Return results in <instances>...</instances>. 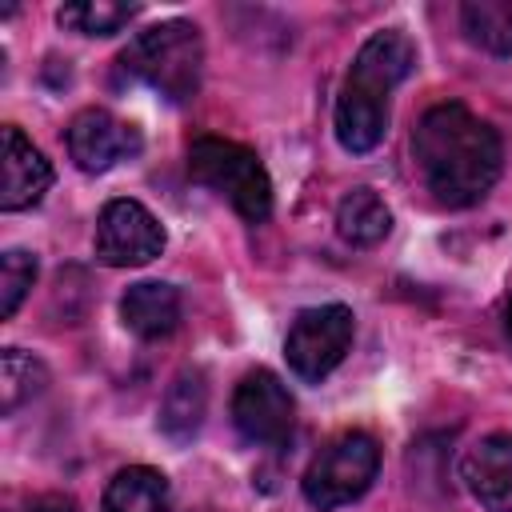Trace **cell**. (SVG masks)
Instances as JSON below:
<instances>
[{"instance_id": "obj_16", "label": "cell", "mask_w": 512, "mask_h": 512, "mask_svg": "<svg viewBox=\"0 0 512 512\" xmlns=\"http://www.w3.org/2000/svg\"><path fill=\"white\" fill-rule=\"evenodd\" d=\"M48 384V372L36 356L20 352V348H4L0 352V412L16 416L32 396H40Z\"/></svg>"}, {"instance_id": "obj_4", "label": "cell", "mask_w": 512, "mask_h": 512, "mask_svg": "<svg viewBox=\"0 0 512 512\" xmlns=\"http://www.w3.org/2000/svg\"><path fill=\"white\" fill-rule=\"evenodd\" d=\"M188 176L216 196H224L244 220L260 224L272 212V180L260 164V156L236 140L220 136H196L188 144Z\"/></svg>"}, {"instance_id": "obj_2", "label": "cell", "mask_w": 512, "mask_h": 512, "mask_svg": "<svg viewBox=\"0 0 512 512\" xmlns=\"http://www.w3.org/2000/svg\"><path fill=\"white\" fill-rule=\"evenodd\" d=\"M416 48L404 32H376L356 52L336 96V140L348 152H372L388 132V96L408 80Z\"/></svg>"}, {"instance_id": "obj_7", "label": "cell", "mask_w": 512, "mask_h": 512, "mask_svg": "<svg viewBox=\"0 0 512 512\" xmlns=\"http://www.w3.org/2000/svg\"><path fill=\"white\" fill-rule=\"evenodd\" d=\"M92 248L108 268H136L164 252V228L140 200H108L100 208Z\"/></svg>"}, {"instance_id": "obj_15", "label": "cell", "mask_w": 512, "mask_h": 512, "mask_svg": "<svg viewBox=\"0 0 512 512\" xmlns=\"http://www.w3.org/2000/svg\"><path fill=\"white\" fill-rule=\"evenodd\" d=\"M392 228V212L388 204L372 192V188H352L340 204H336V232L356 244V248H372L388 236Z\"/></svg>"}, {"instance_id": "obj_10", "label": "cell", "mask_w": 512, "mask_h": 512, "mask_svg": "<svg viewBox=\"0 0 512 512\" xmlns=\"http://www.w3.org/2000/svg\"><path fill=\"white\" fill-rule=\"evenodd\" d=\"M0 208L4 212H20V208H32L48 184H52V168L48 160L40 156V148H32V140L8 124L0 132Z\"/></svg>"}, {"instance_id": "obj_5", "label": "cell", "mask_w": 512, "mask_h": 512, "mask_svg": "<svg viewBox=\"0 0 512 512\" xmlns=\"http://www.w3.org/2000/svg\"><path fill=\"white\" fill-rule=\"evenodd\" d=\"M380 468V448L368 432H344L304 472V500L320 512H332L340 504H352L368 492Z\"/></svg>"}, {"instance_id": "obj_22", "label": "cell", "mask_w": 512, "mask_h": 512, "mask_svg": "<svg viewBox=\"0 0 512 512\" xmlns=\"http://www.w3.org/2000/svg\"><path fill=\"white\" fill-rule=\"evenodd\" d=\"M196 512H216V508H196Z\"/></svg>"}, {"instance_id": "obj_1", "label": "cell", "mask_w": 512, "mask_h": 512, "mask_svg": "<svg viewBox=\"0 0 512 512\" xmlns=\"http://www.w3.org/2000/svg\"><path fill=\"white\" fill-rule=\"evenodd\" d=\"M412 156L428 192L448 208H468L488 196L500 176V136L464 104H436L412 132Z\"/></svg>"}, {"instance_id": "obj_9", "label": "cell", "mask_w": 512, "mask_h": 512, "mask_svg": "<svg viewBox=\"0 0 512 512\" xmlns=\"http://www.w3.org/2000/svg\"><path fill=\"white\" fill-rule=\"evenodd\" d=\"M68 156L76 160L80 172H108L112 164L128 160L140 152V136L132 124L116 120L104 108H84L68 124Z\"/></svg>"}, {"instance_id": "obj_20", "label": "cell", "mask_w": 512, "mask_h": 512, "mask_svg": "<svg viewBox=\"0 0 512 512\" xmlns=\"http://www.w3.org/2000/svg\"><path fill=\"white\" fill-rule=\"evenodd\" d=\"M12 512H76V500L64 492H44V496H32L28 504L12 508Z\"/></svg>"}, {"instance_id": "obj_18", "label": "cell", "mask_w": 512, "mask_h": 512, "mask_svg": "<svg viewBox=\"0 0 512 512\" xmlns=\"http://www.w3.org/2000/svg\"><path fill=\"white\" fill-rule=\"evenodd\" d=\"M136 16V4H112V0H76L56 12V20L80 36H108L124 28Z\"/></svg>"}, {"instance_id": "obj_6", "label": "cell", "mask_w": 512, "mask_h": 512, "mask_svg": "<svg viewBox=\"0 0 512 512\" xmlns=\"http://www.w3.org/2000/svg\"><path fill=\"white\" fill-rule=\"evenodd\" d=\"M348 344H352V308L320 304V308H304L292 320L288 340H284V356L300 380L316 384L344 360Z\"/></svg>"}, {"instance_id": "obj_11", "label": "cell", "mask_w": 512, "mask_h": 512, "mask_svg": "<svg viewBox=\"0 0 512 512\" xmlns=\"http://www.w3.org/2000/svg\"><path fill=\"white\" fill-rule=\"evenodd\" d=\"M464 480L484 512H512V436L496 432L464 456Z\"/></svg>"}, {"instance_id": "obj_17", "label": "cell", "mask_w": 512, "mask_h": 512, "mask_svg": "<svg viewBox=\"0 0 512 512\" xmlns=\"http://www.w3.org/2000/svg\"><path fill=\"white\" fill-rule=\"evenodd\" d=\"M460 24L472 44L512 56V0H468L460 8Z\"/></svg>"}, {"instance_id": "obj_8", "label": "cell", "mask_w": 512, "mask_h": 512, "mask_svg": "<svg viewBox=\"0 0 512 512\" xmlns=\"http://www.w3.org/2000/svg\"><path fill=\"white\" fill-rule=\"evenodd\" d=\"M292 396L268 368L248 372L232 392V424L248 444H280L292 432Z\"/></svg>"}, {"instance_id": "obj_21", "label": "cell", "mask_w": 512, "mask_h": 512, "mask_svg": "<svg viewBox=\"0 0 512 512\" xmlns=\"http://www.w3.org/2000/svg\"><path fill=\"white\" fill-rule=\"evenodd\" d=\"M504 328H508V336H512V300H508V308H504Z\"/></svg>"}, {"instance_id": "obj_12", "label": "cell", "mask_w": 512, "mask_h": 512, "mask_svg": "<svg viewBox=\"0 0 512 512\" xmlns=\"http://www.w3.org/2000/svg\"><path fill=\"white\" fill-rule=\"evenodd\" d=\"M120 316H124V328L136 332L140 340H164L180 324V292L160 280H140L124 292Z\"/></svg>"}, {"instance_id": "obj_13", "label": "cell", "mask_w": 512, "mask_h": 512, "mask_svg": "<svg viewBox=\"0 0 512 512\" xmlns=\"http://www.w3.org/2000/svg\"><path fill=\"white\" fill-rule=\"evenodd\" d=\"M208 412V384L200 368H184L176 372V380L168 384L164 400H160V432L176 444H188Z\"/></svg>"}, {"instance_id": "obj_14", "label": "cell", "mask_w": 512, "mask_h": 512, "mask_svg": "<svg viewBox=\"0 0 512 512\" xmlns=\"http://www.w3.org/2000/svg\"><path fill=\"white\" fill-rule=\"evenodd\" d=\"M100 512H168V480L156 468L132 464L116 472L104 488Z\"/></svg>"}, {"instance_id": "obj_19", "label": "cell", "mask_w": 512, "mask_h": 512, "mask_svg": "<svg viewBox=\"0 0 512 512\" xmlns=\"http://www.w3.org/2000/svg\"><path fill=\"white\" fill-rule=\"evenodd\" d=\"M32 280H36V256L24 252V248H8L0 256V316L4 320L20 308V300L28 296Z\"/></svg>"}, {"instance_id": "obj_3", "label": "cell", "mask_w": 512, "mask_h": 512, "mask_svg": "<svg viewBox=\"0 0 512 512\" xmlns=\"http://www.w3.org/2000/svg\"><path fill=\"white\" fill-rule=\"evenodd\" d=\"M120 68L156 88L164 100L180 104L188 96H196L200 88V72H204V40L200 28L188 20H160L152 28H144L124 52H120Z\"/></svg>"}]
</instances>
